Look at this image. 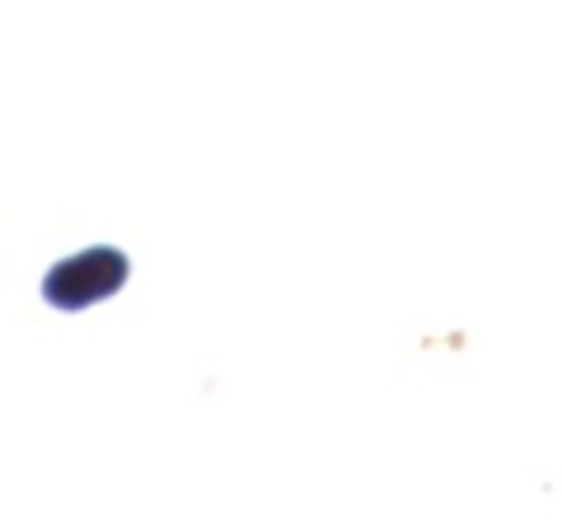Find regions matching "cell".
I'll list each match as a JSON object with an SVG mask.
<instances>
[{"instance_id": "1", "label": "cell", "mask_w": 562, "mask_h": 520, "mask_svg": "<svg viewBox=\"0 0 562 520\" xmlns=\"http://www.w3.org/2000/svg\"><path fill=\"white\" fill-rule=\"evenodd\" d=\"M122 282H127V258L117 249H85L76 258H66L61 268L47 272L43 296L57 309H85L103 296H113Z\"/></svg>"}]
</instances>
